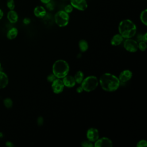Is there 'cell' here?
<instances>
[{
	"label": "cell",
	"mask_w": 147,
	"mask_h": 147,
	"mask_svg": "<svg viewBox=\"0 0 147 147\" xmlns=\"http://www.w3.org/2000/svg\"><path fill=\"white\" fill-rule=\"evenodd\" d=\"M79 48L81 52H84L88 48V44L87 41L84 39H82L79 42Z\"/></svg>",
	"instance_id": "obj_18"
},
{
	"label": "cell",
	"mask_w": 147,
	"mask_h": 147,
	"mask_svg": "<svg viewBox=\"0 0 147 147\" xmlns=\"http://www.w3.org/2000/svg\"><path fill=\"white\" fill-rule=\"evenodd\" d=\"M45 5H46V6H47V8L48 10H52L53 9V8H54L53 5L52 3H51V1L49 2V3L45 4Z\"/></svg>",
	"instance_id": "obj_29"
},
{
	"label": "cell",
	"mask_w": 147,
	"mask_h": 147,
	"mask_svg": "<svg viewBox=\"0 0 147 147\" xmlns=\"http://www.w3.org/2000/svg\"><path fill=\"white\" fill-rule=\"evenodd\" d=\"M9 83V78L6 73L0 70V89L5 88Z\"/></svg>",
	"instance_id": "obj_15"
},
{
	"label": "cell",
	"mask_w": 147,
	"mask_h": 147,
	"mask_svg": "<svg viewBox=\"0 0 147 147\" xmlns=\"http://www.w3.org/2000/svg\"><path fill=\"white\" fill-rule=\"evenodd\" d=\"M94 146L95 147H112L113 142L107 137H102L98 138L96 141L94 142Z\"/></svg>",
	"instance_id": "obj_9"
},
{
	"label": "cell",
	"mask_w": 147,
	"mask_h": 147,
	"mask_svg": "<svg viewBox=\"0 0 147 147\" xmlns=\"http://www.w3.org/2000/svg\"><path fill=\"white\" fill-rule=\"evenodd\" d=\"M33 14L36 17L42 18L46 16L47 11L44 7H43L42 6L39 5L34 7L33 10Z\"/></svg>",
	"instance_id": "obj_13"
},
{
	"label": "cell",
	"mask_w": 147,
	"mask_h": 147,
	"mask_svg": "<svg viewBox=\"0 0 147 147\" xmlns=\"http://www.w3.org/2000/svg\"><path fill=\"white\" fill-rule=\"evenodd\" d=\"M140 19L141 22L145 25H147V10L144 9L140 14Z\"/></svg>",
	"instance_id": "obj_20"
},
{
	"label": "cell",
	"mask_w": 147,
	"mask_h": 147,
	"mask_svg": "<svg viewBox=\"0 0 147 147\" xmlns=\"http://www.w3.org/2000/svg\"><path fill=\"white\" fill-rule=\"evenodd\" d=\"M81 146L83 147H93L94 144L89 140H84L81 142Z\"/></svg>",
	"instance_id": "obj_24"
},
{
	"label": "cell",
	"mask_w": 147,
	"mask_h": 147,
	"mask_svg": "<svg viewBox=\"0 0 147 147\" xmlns=\"http://www.w3.org/2000/svg\"><path fill=\"white\" fill-rule=\"evenodd\" d=\"M73 9H74V7H72V6L71 5V4H68V5H67L65 7H64V10L68 14H69L71 13H72V11H73Z\"/></svg>",
	"instance_id": "obj_26"
},
{
	"label": "cell",
	"mask_w": 147,
	"mask_h": 147,
	"mask_svg": "<svg viewBox=\"0 0 147 147\" xmlns=\"http://www.w3.org/2000/svg\"><path fill=\"white\" fill-rule=\"evenodd\" d=\"M70 4L74 8L80 11H84L88 7L86 0H70Z\"/></svg>",
	"instance_id": "obj_8"
},
{
	"label": "cell",
	"mask_w": 147,
	"mask_h": 147,
	"mask_svg": "<svg viewBox=\"0 0 147 147\" xmlns=\"http://www.w3.org/2000/svg\"><path fill=\"white\" fill-rule=\"evenodd\" d=\"M133 76L132 72L129 69H125L122 71L119 75L118 79L120 82L125 83L130 80Z\"/></svg>",
	"instance_id": "obj_11"
},
{
	"label": "cell",
	"mask_w": 147,
	"mask_h": 147,
	"mask_svg": "<svg viewBox=\"0 0 147 147\" xmlns=\"http://www.w3.org/2000/svg\"><path fill=\"white\" fill-rule=\"evenodd\" d=\"M51 83V87L53 92L55 94H59L63 92L64 88V85L61 79L56 78Z\"/></svg>",
	"instance_id": "obj_7"
},
{
	"label": "cell",
	"mask_w": 147,
	"mask_h": 147,
	"mask_svg": "<svg viewBox=\"0 0 147 147\" xmlns=\"http://www.w3.org/2000/svg\"><path fill=\"white\" fill-rule=\"evenodd\" d=\"M69 71V64L64 60H57L54 62L52 65V73L56 78L62 79L68 74Z\"/></svg>",
	"instance_id": "obj_3"
},
{
	"label": "cell",
	"mask_w": 147,
	"mask_h": 147,
	"mask_svg": "<svg viewBox=\"0 0 147 147\" xmlns=\"http://www.w3.org/2000/svg\"><path fill=\"white\" fill-rule=\"evenodd\" d=\"M1 63L0 62V70H1Z\"/></svg>",
	"instance_id": "obj_37"
},
{
	"label": "cell",
	"mask_w": 147,
	"mask_h": 147,
	"mask_svg": "<svg viewBox=\"0 0 147 147\" xmlns=\"http://www.w3.org/2000/svg\"><path fill=\"white\" fill-rule=\"evenodd\" d=\"M123 41V37L119 34H116L113 36L111 39V44L113 46H118L120 45Z\"/></svg>",
	"instance_id": "obj_16"
},
{
	"label": "cell",
	"mask_w": 147,
	"mask_h": 147,
	"mask_svg": "<svg viewBox=\"0 0 147 147\" xmlns=\"http://www.w3.org/2000/svg\"><path fill=\"white\" fill-rule=\"evenodd\" d=\"M18 31L16 28H10L7 32L6 37L9 40H13L16 38L18 35Z\"/></svg>",
	"instance_id": "obj_17"
},
{
	"label": "cell",
	"mask_w": 147,
	"mask_h": 147,
	"mask_svg": "<svg viewBox=\"0 0 147 147\" xmlns=\"http://www.w3.org/2000/svg\"><path fill=\"white\" fill-rule=\"evenodd\" d=\"M147 146V141L145 140H141L139 141L136 145L137 147H145Z\"/></svg>",
	"instance_id": "obj_25"
},
{
	"label": "cell",
	"mask_w": 147,
	"mask_h": 147,
	"mask_svg": "<svg viewBox=\"0 0 147 147\" xmlns=\"http://www.w3.org/2000/svg\"><path fill=\"white\" fill-rule=\"evenodd\" d=\"M5 145H6V146H7V147H13V146H14V144H13V142H11V141H6V142H5Z\"/></svg>",
	"instance_id": "obj_31"
},
{
	"label": "cell",
	"mask_w": 147,
	"mask_h": 147,
	"mask_svg": "<svg viewBox=\"0 0 147 147\" xmlns=\"http://www.w3.org/2000/svg\"><path fill=\"white\" fill-rule=\"evenodd\" d=\"M123 47L126 51L131 53L136 52L138 49V42L131 38H126L123 42Z\"/></svg>",
	"instance_id": "obj_6"
},
{
	"label": "cell",
	"mask_w": 147,
	"mask_h": 147,
	"mask_svg": "<svg viewBox=\"0 0 147 147\" xmlns=\"http://www.w3.org/2000/svg\"><path fill=\"white\" fill-rule=\"evenodd\" d=\"M3 105L7 109H10L13 106V102L11 98H6L3 100Z\"/></svg>",
	"instance_id": "obj_21"
},
{
	"label": "cell",
	"mask_w": 147,
	"mask_h": 147,
	"mask_svg": "<svg viewBox=\"0 0 147 147\" xmlns=\"http://www.w3.org/2000/svg\"><path fill=\"white\" fill-rule=\"evenodd\" d=\"M56 78V77L54 75V74L52 73V74H49L48 76H47V80L50 82V83H52L55 79Z\"/></svg>",
	"instance_id": "obj_27"
},
{
	"label": "cell",
	"mask_w": 147,
	"mask_h": 147,
	"mask_svg": "<svg viewBox=\"0 0 147 147\" xmlns=\"http://www.w3.org/2000/svg\"><path fill=\"white\" fill-rule=\"evenodd\" d=\"M141 41H143L146 42V41H147V33H145L144 35L142 36Z\"/></svg>",
	"instance_id": "obj_32"
},
{
	"label": "cell",
	"mask_w": 147,
	"mask_h": 147,
	"mask_svg": "<svg viewBox=\"0 0 147 147\" xmlns=\"http://www.w3.org/2000/svg\"><path fill=\"white\" fill-rule=\"evenodd\" d=\"M83 91V90L82 87H81V86H79V87H77V88H76V92H77L78 93H81V92H82Z\"/></svg>",
	"instance_id": "obj_33"
},
{
	"label": "cell",
	"mask_w": 147,
	"mask_h": 147,
	"mask_svg": "<svg viewBox=\"0 0 147 147\" xmlns=\"http://www.w3.org/2000/svg\"><path fill=\"white\" fill-rule=\"evenodd\" d=\"M6 6L9 10H14L16 6L14 0H7Z\"/></svg>",
	"instance_id": "obj_22"
},
{
	"label": "cell",
	"mask_w": 147,
	"mask_h": 147,
	"mask_svg": "<svg viewBox=\"0 0 147 147\" xmlns=\"http://www.w3.org/2000/svg\"><path fill=\"white\" fill-rule=\"evenodd\" d=\"M3 137V133L0 131V138H2Z\"/></svg>",
	"instance_id": "obj_36"
},
{
	"label": "cell",
	"mask_w": 147,
	"mask_h": 147,
	"mask_svg": "<svg viewBox=\"0 0 147 147\" xmlns=\"http://www.w3.org/2000/svg\"><path fill=\"white\" fill-rule=\"evenodd\" d=\"M40 1L44 3V4H47L48 3H49V2L51 1V0H40Z\"/></svg>",
	"instance_id": "obj_35"
},
{
	"label": "cell",
	"mask_w": 147,
	"mask_h": 147,
	"mask_svg": "<svg viewBox=\"0 0 147 147\" xmlns=\"http://www.w3.org/2000/svg\"><path fill=\"white\" fill-rule=\"evenodd\" d=\"M37 123L39 126L42 125L44 123V118L42 117H38L37 119Z\"/></svg>",
	"instance_id": "obj_28"
},
{
	"label": "cell",
	"mask_w": 147,
	"mask_h": 147,
	"mask_svg": "<svg viewBox=\"0 0 147 147\" xmlns=\"http://www.w3.org/2000/svg\"><path fill=\"white\" fill-rule=\"evenodd\" d=\"M118 32L123 38H130L135 36L137 32V27L131 20L125 19L119 22Z\"/></svg>",
	"instance_id": "obj_2"
},
{
	"label": "cell",
	"mask_w": 147,
	"mask_h": 147,
	"mask_svg": "<svg viewBox=\"0 0 147 147\" xmlns=\"http://www.w3.org/2000/svg\"><path fill=\"white\" fill-rule=\"evenodd\" d=\"M7 18L10 23L15 24L18 20V15L14 10H9L7 13Z\"/></svg>",
	"instance_id": "obj_14"
},
{
	"label": "cell",
	"mask_w": 147,
	"mask_h": 147,
	"mask_svg": "<svg viewBox=\"0 0 147 147\" xmlns=\"http://www.w3.org/2000/svg\"><path fill=\"white\" fill-rule=\"evenodd\" d=\"M3 15H4V13L3 10L1 9H0V20H1L3 18Z\"/></svg>",
	"instance_id": "obj_34"
},
{
	"label": "cell",
	"mask_w": 147,
	"mask_h": 147,
	"mask_svg": "<svg viewBox=\"0 0 147 147\" xmlns=\"http://www.w3.org/2000/svg\"><path fill=\"white\" fill-rule=\"evenodd\" d=\"M54 20L56 24L58 26L64 27L68 24L69 16L64 10H59L55 14Z\"/></svg>",
	"instance_id": "obj_5"
},
{
	"label": "cell",
	"mask_w": 147,
	"mask_h": 147,
	"mask_svg": "<svg viewBox=\"0 0 147 147\" xmlns=\"http://www.w3.org/2000/svg\"><path fill=\"white\" fill-rule=\"evenodd\" d=\"M99 84L98 78L93 75L88 76L83 79L81 83V87L86 92H91L96 89Z\"/></svg>",
	"instance_id": "obj_4"
},
{
	"label": "cell",
	"mask_w": 147,
	"mask_h": 147,
	"mask_svg": "<svg viewBox=\"0 0 147 147\" xmlns=\"http://www.w3.org/2000/svg\"><path fill=\"white\" fill-rule=\"evenodd\" d=\"M86 137L90 141L94 142L99 138L98 130L95 127L89 128L86 133Z\"/></svg>",
	"instance_id": "obj_10"
},
{
	"label": "cell",
	"mask_w": 147,
	"mask_h": 147,
	"mask_svg": "<svg viewBox=\"0 0 147 147\" xmlns=\"http://www.w3.org/2000/svg\"><path fill=\"white\" fill-rule=\"evenodd\" d=\"M98 80L102 88L107 92L115 91L120 85L118 78L110 73L103 74Z\"/></svg>",
	"instance_id": "obj_1"
},
{
	"label": "cell",
	"mask_w": 147,
	"mask_h": 147,
	"mask_svg": "<svg viewBox=\"0 0 147 147\" xmlns=\"http://www.w3.org/2000/svg\"><path fill=\"white\" fill-rule=\"evenodd\" d=\"M64 1H66V0H64Z\"/></svg>",
	"instance_id": "obj_38"
},
{
	"label": "cell",
	"mask_w": 147,
	"mask_h": 147,
	"mask_svg": "<svg viewBox=\"0 0 147 147\" xmlns=\"http://www.w3.org/2000/svg\"><path fill=\"white\" fill-rule=\"evenodd\" d=\"M75 80L76 82V83L78 84H81V83L82 82L83 79H84V74L83 72L81 71H78L74 76Z\"/></svg>",
	"instance_id": "obj_19"
},
{
	"label": "cell",
	"mask_w": 147,
	"mask_h": 147,
	"mask_svg": "<svg viewBox=\"0 0 147 147\" xmlns=\"http://www.w3.org/2000/svg\"><path fill=\"white\" fill-rule=\"evenodd\" d=\"M138 48L141 51H145L146 49V44L143 41H141L138 43Z\"/></svg>",
	"instance_id": "obj_23"
},
{
	"label": "cell",
	"mask_w": 147,
	"mask_h": 147,
	"mask_svg": "<svg viewBox=\"0 0 147 147\" xmlns=\"http://www.w3.org/2000/svg\"><path fill=\"white\" fill-rule=\"evenodd\" d=\"M63 83L65 87L68 88H71L75 86L76 82L74 76L67 75L65 76L62 79Z\"/></svg>",
	"instance_id": "obj_12"
},
{
	"label": "cell",
	"mask_w": 147,
	"mask_h": 147,
	"mask_svg": "<svg viewBox=\"0 0 147 147\" xmlns=\"http://www.w3.org/2000/svg\"><path fill=\"white\" fill-rule=\"evenodd\" d=\"M23 23L25 24V25H28L31 22V20L29 18H28V17H26V18H24L23 21H22Z\"/></svg>",
	"instance_id": "obj_30"
}]
</instances>
